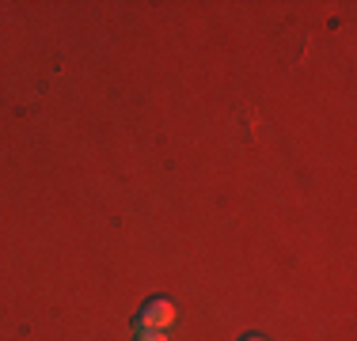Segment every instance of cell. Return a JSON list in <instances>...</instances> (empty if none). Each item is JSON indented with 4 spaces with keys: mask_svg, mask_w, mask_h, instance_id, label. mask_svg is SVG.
<instances>
[{
    "mask_svg": "<svg viewBox=\"0 0 357 341\" xmlns=\"http://www.w3.org/2000/svg\"><path fill=\"white\" fill-rule=\"evenodd\" d=\"M133 341H167V334L164 330H149V334H137Z\"/></svg>",
    "mask_w": 357,
    "mask_h": 341,
    "instance_id": "7a4b0ae2",
    "label": "cell"
},
{
    "mask_svg": "<svg viewBox=\"0 0 357 341\" xmlns=\"http://www.w3.org/2000/svg\"><path fill=\"white\" fill-rule=\"evenodd\" d=\"M175 322V303L167 296H152L149 303L133 319V334H149V330H167Z\"/></svg>",
    "mask_w": 357,
    "mask_h": 341,
    "instance_id": "6da1fadb",
    "label": "cell"
},
{
    "mask_svg": "<svg viewBox=\"0 0 357 341\" xmlns=\"http://www.w3.org/2000/svg\"><path fill=\"white\" fill-rule=\"evenodd\" d=\"M240 341H266V338H262V334H243Z\"/></svg>",
    "mask_w": 357,
    "mask_h": 341,
    "instance_id": "3957f363",
    "label": "cell"
}]
</instances>
